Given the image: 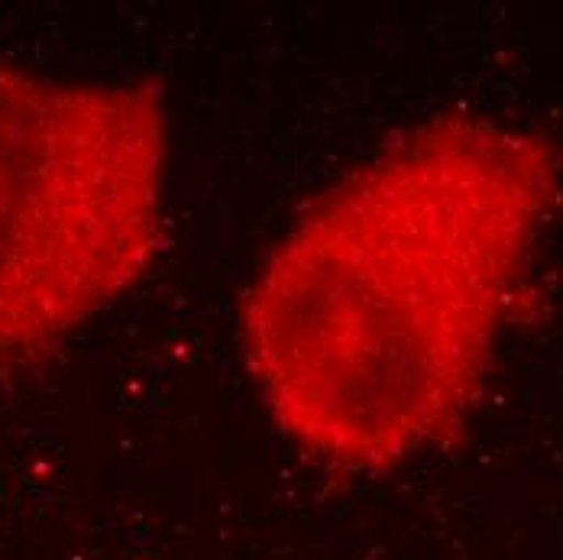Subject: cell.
Instances as JSON below:
<instances>
[{
	"label": "cell",
	"instance_id": "6da1fadb",
	"mask_svg": "<svg viewBox=\"0 0 563 560\" xmlns=\"http://www.w3.org/2000/svg\"><path fill=\"white\" fill-rule=\"evenodd\" d=\"M563 208L541 127L434 113L276 237L236 305L273 428L340 476H386L473 425Z\"/></svg>",
	"mask_w": 563,
	"mask_h": 560
},
{
	"label": "cell",
	"instance_id": "7a4b0ae2",
	"mask_svg": "<svg viewBox=\"0 0 563 560\" xmlns=\"http://www.w3.org/2000/svg\"><path fill=\"white\" fill-rule=\"evenodd\" d=\"M166 191L169 111L153 85L0 58V363L40 360L153 273Z\"/></svg>",
	"mask_w": 563,
	"mask_h": 560
}]
</instances>
